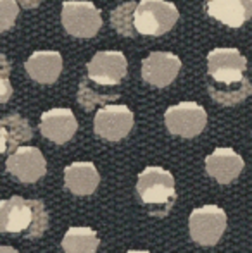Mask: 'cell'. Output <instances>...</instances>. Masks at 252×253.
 Segmentation results:
<instances>
[{
  "instance_id": "cell-1",
  "label": "cell",
  "mask_w": 252,
  "mask_h": 253,
  "mask_svg": "<svg viewBox=\"0 0 252 253\" xmlns=\"http://www.w3.org/2000/svg\"><path fill=\"white\" fill-rule=\"evenodd\" d=\"M247 59L237 48H214L207 55L209 93L218 103L237 105L252 93V84L244 78Z\"/></svg>"
},
{
  "instance_id": "cell-2",
  "label": "cell",
  "mask_w": 252,
  "mask_h": 253,
  "mask_svg": "<svg viewBox=\"0 0 252 253\" xmlns=\"http://www.w3.org/2000/svg\"><path fill=\"white\" fill-rule=\"evenodd\" d=\"M137 191L149 213L164 217L176 198L175 179L171 172L161 167H145L138 174Z\"/></svg>"
},
{
  "instance_id": "cell-3",
  "label": "cell",
  "mask_w": 252,
  "mask_h": 253,
  "mask_svg": "<svg viewBox=\"0 0 252 253\" xmlns=\"http://www.w3.org/2000/svg\"><path fill=\"white\" fill-rule=\"evenodd\" d=\"M178 9L166 0H142L133 12L135 31L147 37H159L169 31L178 21Z\"/></svg>"
},
{
  "instance_id": "cell-4",
  "label": "cell",
  "mask_w": 252,
  "mask_h": 253,
  "mask_svg": "<svg viewBox=\"0 0 252 253\" xmlns=\"http://www.w3.org/2000/svg\"><path fill=\"white\" fill-rule=\"evenodd\" d=\"M62 26L69 35L78 38H92L102 26L99 9L85 0H66L61 12Z\"/></svg>"
},
{
  "instance_id": "cell-5",
  "label": "cell",
  "mask_w": 252,
  "mask_h": 253,
  "mask_svg": "<svg viewBox=\"0 0 252 253\" xmlns=\"http://www.w3.org/2000/svg\"><path fill=\"white\" fill-rule=\"evenodd\" d=\"M190 236L195 243L202 247H211L219 241L226 229V213L216 205H204L201 209L192 210L190 219Z\"/></svg>"
},
{
  "instance_id": "cell-6",
  "label": "cell",
  "mask_w": 252,
  "mask_h": 253,
  "mask_svg": "<svg viewBox=\"0 0 252 253\" xmlns=\"http://www.w3.org/2000/svg\"><path fill=\"white\" fill-rule=\"evenodd\" d=\"M164 121L168 129L173 134H180L185 138H194L207 124V114L204 107L195 102H182L169 107L164 114Z\"/></svg>"
},
{
  "instance_id": "cell-7",
  "label": "cell",
  "mask_w": 252,
  "mask_h": 253,
  "mask_svg": "<svg viewBox=\"0 0 252 253\" xmlns=\"http://www.w3.org/2000/svg\"><path fill=\"white\" fill-rule=\"evenodd\" d=\"M94 127L99 136L118 141L125 138L133 127V112L121 103H109L97 112Z\"/></svg>"
},
{
  "instance_id": "cell-8",
  "label": "cell",
  "mask_w": 252,
  "mask_h": 253,
  "mask_svg": "<svg viewBox=\"0 0 252 253\" xmlns=\"http://www.w3.org/2000/svg\"><path fill=\"white\" fill-rule=\"evenodd\" d=\"M7 172L21 183H35L47 172V162L38 148L19 147L9 155L5 162Z\"/></svg>"
},
{
  "instance_id": "cell-9",
  "label": "cell",
  "mask_w": 252,
  "mask_h": 253,
  "mask_svg": "<svg viewBox=\"0 0 252 253\" xmlns=\"http://www.w3.org/2000/svg\"><path fill=\"white\" fill-rule=\"evenodd\" d=\"M88 78L99 84H118L126 74V57L121 52H97L88 62Z\"/></svg>"
},
{
  "instance_id": "cell-10",
  "label": "cell",
  "mask_w": 252,
  "mask_h": 253,
  "mask_svg": "<svg viewBox=\"0 0 252 253\" xmlns=\"http://www.w3.org/2000/svg\"><path fill=\"white\" fill-rule=\"evenodd\" d=\"M35 200L12 197L0 202V233H26L33 224Z\"/></svg>"
},
{
  "instance_id": "cell-11",
  "label": "cell",
  "mask_w": 252,
  "mask_h": 253,
  "mask_svg": "<svg viewBox=\"0 0 252 253\" xmlns=\"http://www.w3.org/2000/svg\"><path fill=\"white\" fill-rule=\"evenodd\" d=\"M182 60L171 52H152L142 62V76L154 86H168L180 73Z\"/></svg>"
},
{
  "instance_id": "cell-12",
  "label": "cell",
  "mask_w": 252,
  "mask_h": 253,
  "mask_svg": "<svg viewBox=\"0 0 252 253\" xmlns=\"http://www.w3.org/2000/svg\"><path fill=\"white\" fill-rule=\"evenodd\" d=\"M78 123L69 109H52L42 114L40 131L47 140L62 145L74 136Z\"/></svg>"
},
{
  "instance_id": "cell-13",
  "label": "cell",
  "mask_w": 252,
  "mask_h": 253,
  "mask_svg": "<svg viewBox=\"0 0 252 253\" xmlns=\"http://www.w3.org/2000/svg\"><path fill=\"white\" fill-rule=\"evenodd\" d=\"M244 169V159L232 148H216L205 159V170L219 184H228L239 177Z\"/></svg>"
},
{
  "instance_id": "cell-14",
  "label": "cell",
  "mask_w": 252,
  "mask_h": 253,
  "mask_svg": "<svg viewBox=\"0 0 252 253\" xmlns=\"http://www.w3.org/2000/svg\"><path fill=\"white\" fill-rule=\"evenodd\" d=\"M205 10L219 23L240 28L252 16V0H207Z\"/></svg>"
},
{
  "instance_id": "cell-15",
  "label": "cell",
  "mask_w": 252,
  "mask_h": 253,
  "mask_svg": "<svg viewBox=\"0 0 252 253\" xmlns=\"http://www.w3.org/2000/svg\"><path fill=\"white\" fill-rule=\"evenodd\" d=\"M99 176L97 169L92 162H74L64 169V183L67 190L74 195H92L99 186Z\"/></svg>"
},
{
  "instance_id": "cell-16",
  "label": "cell",
  "mask_w": 252,
  "mask_h": 253,
  "mask_svg": "<svg viewBox=\"0 0 252 253\" xmlns=\"http://www.w3.org/2000/svg\"><path fill=\"white\" fill-rule=\"evenodd\" d=\"M28 74L33 78L35 81L44 84L54 83L59 78L62 71V57L59 52L52 50H42L35 52L30 55V59L24 64Z\"/></svg>"
},
{
  "instance_id": "cell-17",
  "label": "cell",
  "mask_w": 252,
  "mask_h": 253,
  "mask_svg": "<svg viewBox=\"0 0 252 253\" xmlns=\"http://www.w3.org/2000/svg\"><path fill=\"white\" fill-rule=\"evenodd\" d=\"M66 253H97L99 238L90 227H69L62 238Z\"/></svg>"
},
{
  "instance_id": "cell-18",
  "label": "cell",
  "mask_w": 252,
  "mask_h": 253,
  "mask_svg": "<svg viewBox=\"0 0 252 253\" xmlns=\"http://www.w3.org/2000/svg\"><path fill=\"white\" fill-rule=\"evenodd\" d=\"M0 124L7 133V152L10 153L16 148H19L21 143L31 140V136H33L31 126L19 114H10V116L3 117V119H0Z\"/></svg>"
},
{
  "instance_id": "cell-19",
  "label": "cell",
  "mask_w": 252,
  "mask_h": 253,
  "mask_svg": "<svg viewBox=\"0 0 252 253\" xmlns=\"http://www.w3.org/2000/svg\"><path fill=\"white\" fill-rule=\"evenodd\" d=\"M137 3L126 2L123 5L116 7L111 14V24L119 35L123 37H137V31L133 26V12Z\"/></svg>"
},
{
  "instance_id": "cell-20",
  "label": "cell",
  "mask_w": 252,
  "mask_h": 253,
  "mask_svg": "<svg viewBox=\"0 0 252 253\" xmlns=\"http://www.w3.org/2000/svg\"><path fill=\"white\" fill-rule=\"evenodd\" d=\"M49 226V213L45 210V205L40 200H35V215H33V224L26 231L28 238H40L45 233Z\"/></svg>"
},
{
  "instance_id": "cell-21",
  "label": "cell",
  "mask_w": 252,
  "mask_h": 253,
  "mask_svg": "<svg viewBox=\"0 0 252 253\" xmlns=\"http://www.w3.org/2000/svg\"><path fill=\"white\" fill-rule=\"evenodd\" d=\"M19 14V5L16 0H0V33L12 28Z\"/></svg>"
},
{
  "instance_id": "cell-22",
  "label": "cell",
  "mask_w": 252,
  "mask_h": 253,
  "mask_svg": "<svg viewBox=\"0 0 252 253\" xmlns=\"http://www.w3.org/2000/svg\"><path fill=\"white\" fill-rule=\"evenodd\" d=\"M116 98H118V95H111V97H99V95L94 93V90H90V88L85 86V81H81L80 93H78V102L81 103V107H83L85 110H92L95 103H99V102L105 103V102L116 100Z\"/></svg>"
},
{
  "instance_id": "cell-23",
  "label": "cell",
  "mask_w": 252,
  "mask_h": 253,
  "mask_svg": "<svg viewBox=\"0 0 252 253\" xmlns=\"http://www.w3.org/2000/svg\"><path fill=\"white\" fill-rule=\"evenodd\" d=\"M10 66L0 67V103H5L12 95V84L9 81Z\"/></svg>"
},
{
  "instance_id": "cell-24",
  "label": "cell",
  "mask_w": 252,
  "mask_h": 253,
  "mask_svg": "<svg viewBox=\"0 0 252 253\" xmlns=\"http://www.w3.org/2000/svg\"><path fill=\"white\" fill-rule=\"evenodd\" d=\"M16 2H17V5L24 7V9H35V7L40 5L44 0H16Z\"/></svg>"
},
{
  "instance_id": "cell-25",
  "label": "cell",
  "mask_w": 252,
  "mask_h": 253,
  "mask_svg": "<svg viewBox=\"0 0 252 253\" xmlns=\"http://www.w3.org/2000/svg\"><path fill=\"white\" fill-rule=\"evenodd\" d=\"M3 152H7V133L2 124H0V155H2Z\"/></svg>"
},
{
  "instance_id": "cell-26",
  "label": "cell",
  "mask_w": 252,
  "mask_h": 253,
  "mask_svg": "<svg viewBox=\"0 0 252 253\" xmlns=\"http://www.w3.org/2000/svg\"><path fill=\"white\" fill-rule=\"evenodd\" d=\"M0 253H17V250L12 247H0Z\"/></svg>"
},
{
  "instance_id": "cell-27",
  "label": "cell",
  "mask_w": 252,
  "mask_h": 253,
  "mask_svg": "<svg viewBox=\"0 0 252 253\" xmlns=\"http://www.w3.org/2000/svg\"><path fill=\"white\" fill-rule=\"evenodd\" d=\"M2 66H10L9 64V60L5 59V55H3V53H0V67Z\"/></svg>"
},
{
  "instance_id": "cell-28",
  "label": "cell",
  "mask_w": 252,
  "mask_h": 253,
  "mask_svg": "<svg viewBox=\"0 0 252 253\" xmlns=\"http://www.w3.org/2000/svg\"><path fill=\"white\" fill-rule=\"evenodd\" d=\"M126 253H151L147 250H131V252H126Z\"/></svg>"
}]
</instances>
